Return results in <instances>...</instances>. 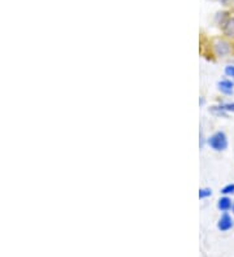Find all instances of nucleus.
I'll use <instances>...</instances> for the list:
<instances>
[{
	"label": "nucleus",
	"mask_w": 234,
	"mask_h": 257,
	"mask_svg": "<svg viewBox=\"0 0 234 257\" xmlns=\"http://www.w3.org/2000/svg\"><path fill=\"white\" fill-rule=\"evenodd\" d=\"M207 146L215 152H222L229 146V140L224 131H215L214 134L207 138Z\"/></svg>",
	"instance_id": "nucleus-1"
},
{
	"label": "nucleus",
	"mask_w": 234,
	"mask_h": 257,
	"mask_svg": "<svg viewBox=\"0 0 234 257\" xmlns=\"http://www.w3.org/2000/svg\"><path fill=\"white\" fill-rule=\"evenodd\" d=\"M214 53L217 56L218 59H225L228 56L232 55L233 52V44L230 43L229 39H216L214 42Z\"/></svg>",
	"instance_id": "nucleus-2"
},
{
	"label": "nucleus",
	"mask_w": 234,
	"mask_h": 257,
	"mask_svg": "<svg viewBox=\"0 0 234 257\" xmlns=\"http://www.w3.org/2000/svg\"><path fill=\"white\" fill-rule=\"evenodd\" d=\"M217 90L221 92L222 95L232 96L234 94V81L230 78L220 79L217 82Z\"/></svg>",
	"instance_id": "nucleus-3"
},
{
	"label": "nucleus",
	"mask_w": 234,
	"mask_h": 257,
	"mask_svg": "<svg viewBox=\"0 0 234 257\" xmlns=\"http://www.w3.org/2000/svg\"><path fill=\"white\" fill-rule=\"evenodd\" d=\"M234 227V221L229 213H221V216L217 220V229L221 233H226Z\"/></svg>",
	"instance_id": "nucleus-4"
},
{
	"label": "nucleus",
	"mask_w": 234,
	"mask_h": 257,
	"mask_svg": "<svg viewBox=\"0 0 234 257\" xmlns=\"http://www.w3.org/2000/svg\"><path fill=\"white\" fill-rule=\"evenodd\" d=\"M217 209L221 212V213H228L229 210H232V206H233V200L230 199V196H225L222 195L221 198L217 200Z\"/></svg>",
	"instance_id": "nucleus-5"
},
{
	"label": "nucleus",
	"mask_w": 234,
	"mask_h": 257,
	"mask_svg": "<svg viewBox=\"0 0 234 257\" xmlns=\"http://www.w3.org/2000/svg\"><path fill=\"white\" fill-rule=\"evenodd\" d=\"M221 30L228 39L234 40V16L229 17V20L226 21V24L224 25V28Z\"/></svg>",
	"instance_id": "nucleus-6"
},
{
	"label": "nucleus",
	"mask_w": 234,
	"mask_h": 257,
	"mask_svg": "<svg viewBox=\"0 0 234 257\" xmlns=\"http://www.w3.org/2000/svg\"><path fill=\"white\" fill-rule=\"evenodd\" d=\"M230 16H232V15H230L228 11H218V12L215 15V24L217 25L220 29H222L224 28V25L226 24V21L229 20Z\"/></svg>",
	"instance_id": "nucleus-7"
},
{
	"label": "nucleus",
	"mask_w": 234,
	"mask_h": 257,
	"mask_svg": "<svg viewBox=\"0 0 234 257\" xmlns=\"http://www.w3.org/2000/svg\"><path fill=\"white\" fill-rule=\"evenodd\" d=\"M210 113H212L216 117H228V112L225 111V107H224V103H218L215 104V105H211L210 108Z\"/></svg>",
	"instance_id": "nucleus-8"
},
{
	"label": "nucleus",
	"mask_w": 234,
	"mask_h": 257,
	"mask_svg": "<svg viewBox=\"0 0 234 257\" xmlns=\"http://www.w3.org/2000/svg\"><path fill=\"white\" fill-rule=\"evenodd\" d=\"M198 196L200 200H206V199L212 196V190H211L210 187H200V188H199Z\"/></svg>",
	"instance_id": "nucleus-9"
},
{
	"label": "nucleus",
	"mask_w": 234,
	"mask_h": 257,
	"mask_svg": "<svg viewBox=\"0 0 234 257\" xmlns=\"http://www.w3.org/2000/svg\"><path fill=\"white\" fill-rule=\"evenodd\" d=\"M221 195H225V196H232L234 195V183H228L224 187H221L220 190Z\"/></svg>",
	"instance_id": "nucleus-10"
},
{
	"label": "nucleus",
	"mask_w": 234,
	"mask_h": 257,
	"mask_svg": "<svg viewBox=\"0 0 234 257\" xmlns=\"http://www.w3.org/2000/svg\"><path fill=\"white\" fill-rule=\"evenodd\" d=\"M224 74L234 81V64H228V65H225V68H224Z\"/></svg>",
	"instance_id": "nucleus-11"
},
{
	"label": "nucleus",
	"mask_w": 234,
	"mask_h": 257,
	"mask_svg": "<svg viewBox=\"0 0 234 257\" xmlns=\"http://www.w3.org/2000/svg\"><path fill=\"white\" fill-rule=\"evenodd\" d=\"M206 144H207V138L204 137V133H203L202 129H200V130H199V148L203 150Z\"/></svg>",
	"instance_id": "nucleus-12"
},
{
	"label": "nucleus",
	"mask_w": 234,
	"mask_h": 257,
	"mask_svg": "<svg viewBox=\"0 0 234 257\" xmlns=\"http://www.w3.org/2000/svg\"><path fill=\"white\" fill-rule=\"evenodd\" d=\"M225 111L228 113H234V102H229V103H224Z\"/></svg>",
	"instance_id": "nucleus-13"
},
{
	"label": "nucleus",
	"mask_w": 234,
	"mask_h": 257,
	"mask_svg": "<svg viewBox=\"0 0 234 257\" xmlns=\"http://www.w3.org/2000/svg\"><path fill=\"white\" fill-rule=\"evenodd\" d=\"M221 5H229L232 3V0H217Z\"/></svg>",
	"instance_id": "nucleus-14"
},
{
	"label": "nucleus",
	"mask_w": 234,
	"mask_h": 257,
	"mask_svg": "<svg viewBox=\"0 0 234 257\" xmlns=\"http://www.w3.org/2000/svg\"><path fill=\"white\" fill-rule=\"evenodd\" d=\"M204 104H206V99H204L203 96H200V99H199V105H200V107H203Z\"/></svg>",
	"instance_id": "nucleus-15"
},
{
	"label": "nucleus",
	"mask_w": 234,
	"mask_h": 257,
	"mask_svg": "<svg viewBox=\"0 0 234 257\" xmlns=\"http://www.w3.org/2000/svg\"><path fill=\"white\" fill-rule=\"evenodd\" d=\"M232 212H233V214H234V200H233V206H232Z\"/></svg>",
	"instance_id": "nucleus-16"
},
{
	"label": "nucleus",
	"mask_w": 234,
	"mask_h": 257,
	"mask_svg": "<svg viewBox=\"0 0 234 257\" xmlns=\"http://www.w3.org/2000/svg\"><path fill=\"white\" fill-rule=\"evenodd\" d=\"M232 4H233V5H234V0H232Z\"/></svg>",
	"instance_id": "nucleus-17"
},
{
	"label": "nucleus",
	"mask_w": 234,
	"mask_h": 257,
	"mask_svg": "<svg viewBox=\"0 0 234 257\" xmlns=\"http://www.w3.org/2000/svg\"><path fill=\"white\" fill-rule=\"evenodd\" d=\"M233 64H234V63H233Z\"/></svg>",
	"instance_id": "nucleus-18"
}]
</instances>
